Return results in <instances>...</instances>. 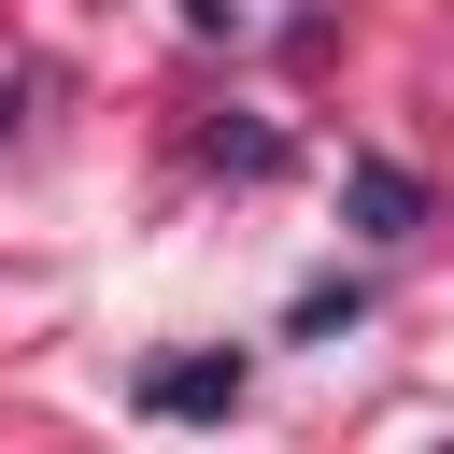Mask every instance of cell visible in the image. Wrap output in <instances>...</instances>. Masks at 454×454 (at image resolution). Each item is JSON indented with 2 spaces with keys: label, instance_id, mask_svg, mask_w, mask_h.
Segmentation results:
<instances>
[{
  "label": "cell",
  "instance_id": "6da1fadb",
  "mask_svg": "<svg viewBox=\"0 0 454 454\" xmlns=\"http://www.w3.org/2000/svg\"><path fill=\"white\" fill-rule=\"evenodd\" d=\"M340 213H355L369 241H411V227H426V184H411L397 156H355V170H340Z\"/></svg>",
  "mask_w": 454,
  "mask_h": 454
},
{
  "label": "cell",
  "instance_id": "7a4b0ae2",
  "mask_svg": "<svg viewBox=\"0 0 454 454\" xmlns=\"http://www.w3.org/2000/svg\"><path fill=\"white\" fill-rule=\"evenodd\" d=\"M142 411H170V426L241 411V355H170V369H142Z\"/></svg>",
  "mask_w": 454,
  "mask_h": 454
}]
</instances>
